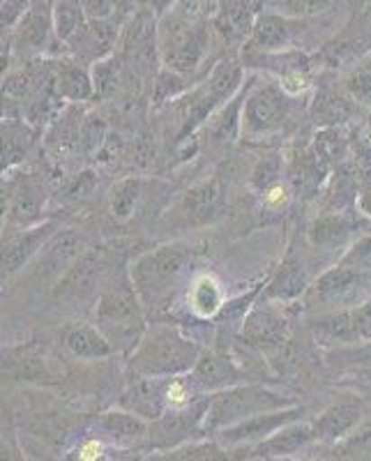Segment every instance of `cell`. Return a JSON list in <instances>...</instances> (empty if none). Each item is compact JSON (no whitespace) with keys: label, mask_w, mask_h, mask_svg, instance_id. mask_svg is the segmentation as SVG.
Wrapping results in <instances>:
<instances>
[{"label":"cell","mask_w":371,"mask_h":461,"mask_svg":"<svg viewBox=\"0 0 371 461\" xmlns=\"http://www.w3.org/2000/svg\"><path fill=\"white\" fill-rule=\"evenodd\" d=\"M201 7L205 3H176L159 16V60L178 77H192L208 58L214 12Z\"/></svg>","instance_id":"6da1fadb"},{"label":"cell","mask_w":371,"mask_h":461,"mask_svg":"<svg viewBox=\"0 0 371 461\" xmlns=\"http://www.w3.org/2000/svg\"><path fill=\"white\" fill-rule=\"evenodd\" d=\"M204 351L171 323L148 325L141 344L130 356L127 369L134 378H178L192 374Z\"/></svg>","instance_id":"7a4b0ae2"},{"label":"cell","mask_w":371,"mask_h":461,"mask_svg":"<svg viewBox=\"0 0 371 461\" xmlns=\"http://www.w3.org/2000/svg\"><path fill=\"white\" fill-rule=\"evenodd\" d=\"M97 328L104 332L115 351L134 353L146 335V307L134 291L130 273L109 282L97 300Z\"/></svg>","instance_id":"3957f363"},{"label":"cell","mask_w":371,"mask_h":461,"mask_svg":"<svg viewBox=\"0 0 371 461\" xmlns=\"http://www.w3.org/2000/svg\"><path fill=\"white\" fill-rule=\"evenodd\" d=\"M192 261V249L185 245H162L141 254L131 263L130 273L134 291L146 310H158L173 295Z\"/></svg>","instance_id":"277c9868"},{"label":"cell","mask_w":371,"mask_h":461,"mask_svg":"<svg viewBox=\"0 0 371 461\" xmlns=\"http://www.w3.org/2000/svg\"><path fill=\"white\" fill-rule=\"evenodd\" d=\"M293 406H295V399L272 393L263 385H236V388L210 397L204 418V431L217 434L222 429L240 425L245 420L257 418V415L277 413V411L293 409Z\"/></svg>","instance_id":"5b68a950"},{"label":"cell","mask_w":371,"mask_h":461,"mask_svg":"<svg viewBox=\"0 0 371 461\" xmlns=\"http://www.w3.org/2000/svg\"><path fill=\"white\" fill-rule=\"evenodd\" d=\"M291 100L293 97H288L279 84H258L257 88H249L242 109V137L263 141L277 134L288 121Z\"/></svg>","instance_id":"8992f818"},{"label":"cell","mask_w":371,"mask_h":461,"mask_svg":"<svg viewBox=\"0 0 371 461\" xmlns=\"http://www.w3.org/2000/svg\"><path fill=\"white\" fill-rule=\"evenodd\" d=\"M111 258L104 247H93L81 254V258L69 267L63 279L53 286V298L60 303H84L100 300L102 291L111 282Z\"/></svg>","instance_id":"52a82bcc"},{"label":"cell","mask_w":371,"mask_h":461,"mask_svg":"<svg viewBox=\"0 0 371 461\" xmlns=\"http://www.w3.org/2000/svg\"><path fill=\"white\" fill-rule=\"evenodd\" d=\"M158 23L150 12L139 10L122 28V63L136 74H150L152 63L159 58Z\"/></svg>","instance_id":"ba28073f"},{"label":"cell","mask_w":371,"mask_h":461,"mask_svg":"<svg viewBox=\"0 0 371 461\" xmlns=\"http://www.w3.org/2000/svg\"><path fill=\"white\" fill-rule=\"evenodd\" d=\"M224 210V194L217 180H205L194 185L178 199L171 210V224L180 229H196V226L213 224Z\"/></svg>","instance_id":"9c48e42d"},{"label":"cell","mask_w":371,"mask_h":461,"mask_svg":"<svg viewBox=\"0 0 371 461\" xmlns=\"http://www.w3.org/2000/svg\"><path fill=\"white\" fill-rule=\"evenodd\" d=\"M332 168L316 155L312 141L304 146L295 148V152L288 159L286 167V185L291 189L293 196L309 201L319 196L323 192L325 183H328Z\"/></svg>","instance_id":"30bf717a"},{"label":"cell","mask_w":371,"mask_h":461,"mask_svg":"<svg viewBox=\"0 0 371 461\" xmlns=\"http://www.w3.org/2000/svg\"><path fill=\"white\" fill-rule=\"evenodd\" d=\"M303 413H304L303 409L293 406V409L277 411V413L257 415V418L245 420V422H240V425L217 431V443L224 446L226 450H233V447L238 446L254 447L258 446V443H263L266 438H270V436L277 434V431H282L284 427L293 425L295 420L303 418Z\"/></svg>","instance_id":"8fae6325"},{"label":"cell","mask_w":371,"mask_h":461,"mask_svg":"<svg viewBox=\"0 0 371 461\" xmlns=\"http://www.w3.org/2000/svg\"><path fill=\"white\" fill-rule=\"evenodd\" d=\"M122 26H125L122 12L118 16H113V19H106V22L86 23L84 32L69 44V51H72L74 60H79L81 65H97L109 60L113 49L118 47Z\"/></svg>","instance_id":"7c38bea8"},{"label":"cell","mask_w":371,"mask_h":461,"mask_svg":"<svg viewBox=\"0 0 371 461\" xmlns=\"http://www.w3.org/2000/svg\"><path fill=\"white\" fill-rule=\"evenodd\" d=\"M291 332V319L282 307L272 303L258 304L257 310H251L249 316L242 323V341L254 348H277L286 341Z\"/></svg>","instance_id":"4fadbf2b"},{"label":"cell","mask_w":371,"mask_h":461,"mask_svg":"<svg viewBox=\"0 0 371 461\" xmlns=\"http://www.w3.org/2000/svg\"><path fill=\"white\" fill-rule=\"evenodd\" d=\"M86 252V240L79 230L63 229L56 230V236L47 242L40 257H37L35 277L37 279H56V284L63 279L74 263L79 261Z\"/></svg>","instance_id":"5bb4252c"},{"label":"cell","mask_w":371,"mask_h":461,"mask_svg":"<svg viewBox=\"0 0 371 461\" xmlns=\"http://www.w3.org/2000/svg\"><path fill=\"white\" fill-rule=\"evenodd\" d=\"M56 230L53 221H44L3 240V282L22 273V267H26L31 258L40 257L47 242L56 236Z\"/></svg>","instance_id":"9a60e30c"},{"label":"cell","mask_w":371,"mask_h":461,"mask_svg":"<svg viewBox=\"0 0 371 461\" xmlns=\"http://www.w3.org/2000/svg\"><path fill=\"white\" fill-rule=\"evenodd\" d=\"M42 205L44 187L32 176L3 185V220L7 217L16 226H31L40 220Z\"/></svg>","instance_id":"2e32d148"},{"label":"cell","mask_w":371,"mask_h":461,"mask_svg":"<svg viewBox=\"0 0 371 461\" xmlns=\"http://www.w3.org/2000/svg\"><path fill=\"white\" fill-rule=\"evenodd\" d=\"M261 3H220L213 16V31L222 42L240 47L249 42L257 19L261 16Z\"/></svg>","instance_id":"e0dca14e"},{"label":"cell","mask_w":371,"mask_h":461,"mask_svg":"<svg viewBox=\"0 0 371 461\" xmlns=\"http://www.w3.org/2000/svg\"><path fill=\"white\" fill-rule=\"evenodd\" d=\"M12 40V49L23 51L26 56H37L49 47L53 32V3H31L28 12L12 32H5Z\"/></svg>","instance_id":"ac0fdd59"},{"label":"cell","mask_w":371,"mask_h":461,"mask_svg":"<svg viewBox=\"0 0 371 461\" xmlns=\"http://www.w3.org/2000/svg\"><path fill=\"white\" fill-rule=\"evenodd\" d=\"M168 378H134L121 397V409L155 422L168 413L167 409Z\"/></svg>","instance_id":"d6986e66"},{"label":"cell","mask_w":371,"mask_h":461,"mask_svg":"<svg viewBox=\"0 0 371 461\" xmlns=\"http://www.w3.org/2000/svg\"><path fill=\"white\" fill-rule=\"evenodd\" d=\"M194 388L199 390L201 394H213L224 393L229 388L242 385V372L233 365V360L220 353H204L201 360L196 362V367L189 374Z\"/></svg>","instance_id":"ffe728a7"},{"label":"cell","mask_w":371,"mask_h":461,"mask_svg":"<svg viewBox=\"0 0 371 461\" xmlns=\"http://www.w3.org/2000/svg\"><path fill=\"white\" fill-rule=\"evenodd\" d=\"M5 102L7 109H3V168H14L16 164L26 159L40 131L23 121L22 106L12 100Z\"/></svg>","instance_id":"44dd1931"},{"label":"cell","mask_w":371,"mask_h":461,"mask_svg":"<svg viewBox=\"0 0 371 461\" xmlns=\"http://www.w3.org/2000/svg\"><path fill=\"white\" fill-rule=\"evenodd\" d=\"M295 40V23L279 12H261L247 42V53H286Z\"/></svg>","instance_id":"7402d4cb"},{"label":"cell","mask_w":371,"mask_h":461,"mask_svg":"<svg viewBox=\"0 0 371 461\" xmlns=\"http://www.w3.org/2000/svg\"><path fill=\"white\" fill-rule=\"evenodd\" d=\"M357 104L346 93L332 88H321L309 102V118L319 130L346 127L356 121Z\"/></svg>","instance_id":"603a6c76"},{"label":"cell","mask_w":371,"mask_h":461,"mask_svg":"<svg viewBox=\"0 0 371 461\" xmlns=\"http://www.w3.org/2000/svg\"><path fill=\"white\" fill-rule=\"evenodd\" d=\"M97 429L102 431L106 440L122 447H141L148 446V436H150V422L130 411H106L97 420Z\"/></svg>","instance_id":"cb8c5ba5"},{"label":"cell","mask_w":371,"mask_h":461,"mask_svg":"<svg viewBox=\"0 0 371 461\" xmlns=\"http://www.w3.org/2000/svg\"><path fill=\"white\" fill-rule=\"evenodd\" d=\"M321 194H323V212H350V208L357 203V196H360L357 164L350 159V162L337 167L330 173Z\"/></svg>","instance_id":"d4e9b609"},{"label":"cell","mask_w":371,"mask_h":461,"mask_svg":"<svg viewBox=\"0 0 371 461\" xmlns=\"http://www.w3.org/2000/svg\"><path fill=\"white\" fill-rule=\"evenodd\" d=\"M53 81H56L58 95L63 97V102L69 104H81L95 97V84L93 72H88L86 65L79 60H56L53 63Z\"/></svg>","instance_id":"484cf974"},{"label":"cell","mask_w":371,"mask_h":461,"mask_svg":"<svg viewBox=\"0 0 371 461\" xmlns=\"http://www.w3.org/2000/svg\"><path fill=\"white\" fill-rule=\"evenodd\" d=\"M3 374L10 376L12 381L53 383L51 369L35 346H22V348L7 351L3 356Z\"/></svg>","instance_id":"4316f807"},{"label":"cell","mask_w":371,"mask_h":461,"mask_svg":"<svg viewBox=\"0 0 371 461\" xmlns=\"http://www.w3.org/2000/svg\"><path fill=\"white\" fill-rule=\"evenodd\" d=\"M314 438L316 434L312 422H293V425L284 427L282 431H277V434L266 438L258 446L247 447V452L242 456H263V459L266 456H288L303 450L309 440Z\"/></svg>","instance_id":"83f0119b"},{"label":"cell","mask_w":371,"mask_h":461,"mask_svg":"<svg viewBox=\"0 0 371 461\" xmlns=\"http://www.w3.org/2000/svg\"><path fill=\"white\" fill-rule=\"evenodd\" d=\"M307 267H304L303 258L300 257H286L284 263L279 266V270L275 273V277L267 282L266 294H263V300L266 303H272V300H277V303H286V300H295L307 291Z\"/></svg>","instance_id":"f1b7e54d"},{"label":"cell","mask_w":371,"mask_h":461,"mask_svg":"<svg viewBox=\"0 0 371 461\" xmlns=\"http://www.w3.org/2000/svg\"><path fill=\"white\" fill-rule=\"evenodd\" d=\"M247 95H249V86H245L229 104L214 111L210 121L204 125L214 146H231L236 141L238 131H242V109H245Z\"/></svg>","instance_id":"f546056e"},{"label":"cell","mask_w":371,"mask_h":461,"mask_svg":"<svg viewBox=\"0 0 371 461\" xmlns=\"http://www.w3.org/2000/svg\"><path fill=\"white\" fill-rule=\"evenodd\" d=\"M362 406L353 399H344V402H337L335 406H330L328 411L321 413V418H316L312 425H314V434L319 440H339L341 436L348 434L353 427L360 422Z\"/></svg>","instance_id":"4dcf8cb0"},{"label":"cell","mask_w":371,"mask_h":461,"mask_svg":"<svg viewBox=\"0 0 371 461\" xmlns=\"http://www.w3.org/2000/svg\"><path fill=\"white\" fill-rule=\"evenodd\" d=\"M350 212H323L309 226V242L319 249H337L348 242L350 233L356 229Z\"/></svg>","instance_id":"1f68e13d"},{"label":"cell","mask_w":371,"mask_h":461,"mask_svg":"<svg viewBox=\"0 0 371 461\" xmlns=\"http://www.w3.org/2000/svg\"><path fill=\"white\" fill-rule=\"evenodd\" d=\"M63 344L68 346L72 356L84 357V360H102V357H109L115 353L104 332L97 325L88 323H77L68 328L63 335Z\"/></svg>","instance_id":"d6a6232c"},{"label":"cell","mask_w":371,"mask_h":461,"mask_svg":"<svg viewBox=\"0 0 371 461\" xmlns=\"http://www.w3.org/2000/svg\"><path fill=\"white\" fill-rule=\"evenodd\" d=\"M365 279L366 277H360L357 273L346 270L341 266L330 267L328 273L321 275L319 282L309 288V298L319 300V303H339L346 295L353 294L356 288H360Z\"/></svg>","instance_id":"836d02e7"},{"label":"cell","mask_w":371,"mask_h":461,"mask_svg":"<svg viewBox=\"0 0 371 461\" xmlns=\"http://www.w3.org/2000/svg\"><path fill=\"white\" fill-rule=\"evenodd\" d=\"M312 146L332 171L353 159V137L348 134V127L319 130L312 139Z\"/></svg>","instance_id":"e575fe53"},{"label":"cell","mask_w":371,"mask_h":461,"mask_svg":"<svg viewBox=\"0 0 371 461\" xmlns=\"http://www.w3.org/2000/svg\"><path fill=\"white\" fill-rule=\"evenodd\" d=\"M143 196H146V180L139 178V176L115 180L109 192L111 215L118 221L131 220L136 215L139 205H141Z\"/></svg>","instance_id":"d590c367"},{"label":"cell","mask_w":371,"mask_h":461,"mask_svg":"<svg viewBox=\"0 0 371 461\" xmlns=\"http://www.w3.org/2000/svg\"><path fill=\"white\" fill-rule=\"evenodd\" d=\"M86 115H81L79 106H68L63 113L51 122L47 134V143L58 155L68 150H79V131Z\"/></svg>","instance_id":"8d00e7d4"},{"label":"cell","mask_w":371,"mask_h":461,"mask_svg":"<svg viewBox=\"0 0 371 461\" xmlns=\"http://www.w3.org/2000/svg\"><path fill=\"white\" fill-rule=\"evenodd\" d=\"M312 332H314V339L321 341V344H357L353 310L316 319L314 325H312Z\"/></svg>","instance_id":"74e56055"},{"label":"cell","mask_w":371,"mask_h":461,"mask_svg":"<svg viewBox=\"0 0 371 461\" xmlns=\"http://www.w3.org/2000/svg\"><path fill=\"white\" fill-rule=\"evenodd\" d=\"M86 23H88V16L81 3H74V0L53 3V32L60 44L69 47L84 32Z\"/></svg>","instance_id":"f35d334b"},{"label":"cell","mask_w":371,"mask_h":461,"mask_svg":"<svg viewBox=\"0 0 371 461\" xmlns=\"http://www.w3.org/2000/svg\"><path fill=\"white\" fill-rule=\"evenodd\" d=\"M189 310L199 319H213L222 310V288L210 275H199L189 284L187 291Z\"/></svg>","instance_id":"ab89813d"},{"label":"cell","mask_w":371,"mask_h":461,"mask_svg":"<svg viewBox=\"0 0 371 461\" xmlns=\"http://www.w3.org/2000/svg\"><path fill=\"white\" fill-rule=\"evenodd\" d=\"M341 86H344V93L357 106H369L371 111V51L362 53L350 63Z\"/></svg>","instance_id":"60d3db41"},{"label":"cell","mask_w":371,"mask_h":461,"mask_svg":"<svg viewBox=\"0 0 371 461\" xmlns=\"http://www.w3.org/2000/svg\"><path fill=\"white\" fill-rule=\"evenodd\" d=\"M353 162L357 164L360 173V196L357 205L365 215L371 217V143L366 134L353 137Z\"/></svg>","instance_id":"b9f144b4"},{"label":"cell","mask_w":371,"mask_h":461,"mask_svg":"<svg viewBox=\"0 0 371 461\" xmlns=\"http://www.w3.org/2000/svg\"><path fill=\"white\" fill-rule=\"evenodd\" d=\"M164 461H236V456L217 440H205V443H189V446L176 447L164 455Z\"/></svg>","instance_id":"7bdbcfd3"},{"label":"cell","mask_w":371,"mask_h":461,"mask_svg":"<svg viewBox=\"0 0 371 461\" xmlns=\"http://www.w3.org/2000/svg\"><path fill=\"white\" fill-rule=\"evenodd\" d=\"M109 141V125L100 113H86L79 131V150L84 155H102Z\"/></svg>","instance_id":"ee69618b"},{"label":"cell","mask_w":371,"mask_h":461,"mask_svg":"<svg viewBox=\"0 0 371 461\" xmlns=\"http://www.w3.org/2000/svg\"><path fill=\"white\" fill-rule=\"evenodd\" d=\"M279 176H282V155L279 152L263 155L251 171V187L266 194L272 187H277Z\"/></svg>","instance_id":"f6af8a7d"},{"label":"cell","mask_w":371,"mask_h":461,"mask_svg":"<svg viewBox=\"0 0 371 461\" xmlns=\"http://www.w3.org/2000/svg\"><path fill=\"white\" fill-rule=\"evenodd\" d=\"M93 84L95 97H109V95H115L118 84H121V68H118V60L109 58L104 63L93 65Z\"/></svg>","instance_id":"bcb514c9"},{"label":"cell","mask_w":371,"mask_h":461,"mask_svg":"<svg viewBox=\"0 0 371 461\" xmlns=\"http://www.w3.org/2000/svg\"><path fill=\"white\" fill-rule=\"evenodd\" d=\"M337 266L346 267V270H353L360 277H369L371 275V236L360 238L356 245L350 247L348 252L341 257V261Z\"/></svg>","instance_id":"7dc6e473"},{"label":"cell","mask_w":371,"mask_h":461,"mask_svg":"<svg viewBox=\"0 0 371 461\" xmlns=\"http://www.w3.org/2000/svg\"><path fill=\"white\" fill-rule=\"evenodd\" d=\"M279 7V14L288 19H304V16L321 14V12L335 7V3H319V0H291V3H275Z\"/></svg>","instance_id":"c3c4849f"},{"label":"cell","mask_w":371,"mask_h":461,"mask_svg":"<svg viewBox=\"0 0 371 461\" xmlns=\"http://www.w3.org/2000/svg\"><path fill=\"white\" fill-rule=\"evenodd\" d=\"M183 77L164 69L158 77V81H155V104H164V102L173 100L178 95V90H183Z\"/></svg>","instance_id":"681fc988"},{"label":"cell","mask_w":371,"mask_h":461,"mask_svg":"<svg viewBox=\"0 0 371 461\" xmlns=\"http://www.w3.org/2000/svg\"><path fill=\"white\" fill-rule=\"evenodd\" d=\"M31 3H23V0H5L0 5V26H3V32H12L19 22L23 19V14L28 12Z\"/></svg>","instance_id":"f907efd6"},{"label":"cell","mask_w":371,"mask_h":461,"mask_svg":"<svg viewBox=\"0 0 371 461\" xmlns=\"http://www.w3.org/2000/svg\"><path fill=\"white\" fill-rule=\"evenodd\" d=\"M81 5H84L88 22H106V19H113V16L121 14L122 3H111V0H86Z\"/></svg>","instance_id":"816d5d0a"},{"label":"cell","mask_w":371,"mask_h":461,"mask_svg":"<svg viewBox=\"0 0 371 461\" xmlns=\"http://www.w3.org/2000/svg\"><path fill=\"white\" fill-rule=\"evenodd\" d=\"M109 459V450L102 438H86L79 443V447L74 450V461H106Z\"/></svg>","instance_id":"f5cc1de1"},{"label":"cell","mask_w":371,"mask_h":461,"mask_svg":"<svg viewBox=\"0 0 371 461\" xmlns=\"http://www.w3.org/2000/svg\"><path fill=\"white\" fill-rule=\"evenodd\" d=\"M291 196L293 194H291V189H288V185L279 183L277 187H272L270 192H266V194H263V203H266L270 210H282V208H286V203Z\"/></svg>","instance_id":"db71d44e"},{"label":"cell","mask_w":371,"mask_h":461,"mask_svg":"<svg viewBox=\"0 0 371 461\" xmlns=\"http://www.w3.org/2000/svg\"><path fill=\"white\" fill-rule=\"evenodd\" d=\"M93 192H95V173L86 171V173H81L79 180L72 185V189H69V196H72V199L84 201V199H88Z\"/></svg>","instance_id":"11a10c76"},{"label":"cell","mask_w":371,"mask_h":461,"mask_svg":"<svg viewBox=\"0 0 371 461\" xmlns=\"http://www.w3.org/2000/svg\"><path fill=\"white\" fill-rule=\"evenodd\" d=\"M0 461H26L23 452L10 434H3V443H0Z\"/></svg>","instance_id":"9f6ffc18"},{"label":"cell","mask_w":371,"mask_h":461,"mask_svg":"<svg viewBox=\"0 0 371 461\" xmlns=\"http://www.w3.org/2000/svg\"><path fill=\"white\" fill-rule=\"evenodd\" d=\"M118 461H143V455H127V456H121Z\"/></svg>","instance_id":"6f0895ef"},{"label":"cell","mask_w":371,"mask_h":461,"mask_svg":"<svg viewBox=\"0 0 371 461\" xmlns=\"http://www.w3.org/2000/svg\"><path fill=\"white\" fill-rule=\"evenodd\" d=\"M143 461H164V455H146Z\"/></svg>","instance_id":"680465c9"}]
</instances>
